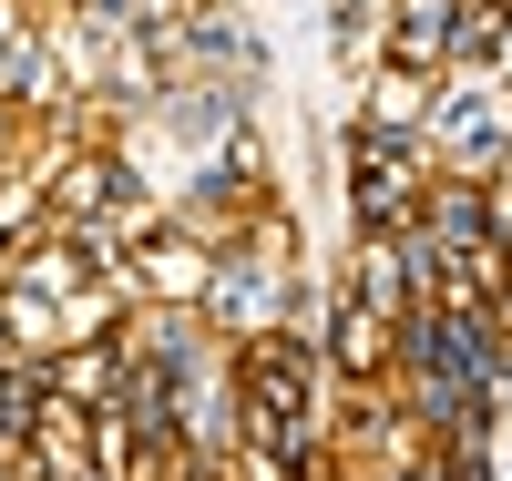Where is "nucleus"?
I'll use <instances>...</instances> for the list:
<instances>
[{"instance_id":"3","label":"nucleus","mask_w":512,"mask_h":481,"mask_svg":"<svg viewBox=\"0 0 512 481\" xmlns=\"http://www.w3.org/2000/svg\"><path fill=\"white\" fill-rule=\"evenodd\" d=\"M420 144L441 174H492L512 164V72H441L431 113H420Z\"/></svg>"},{"instance_id":"9","label":"nucleus","mask_w":512,"mask_h":481,"mask_svg":"<svg viewBox=\"0 0 512 481\" xmlns=\"http://www.w3.org/2000/svg\"><path fill=\"white\" fill-rule=\"evenodd\" d=\"M113 379H123V328H103V338H72L62 359H52V400L103 410V400H113Z\"/></svg>"},{"instance_id":"7","label":"nucleus","mask_w":512,"mask_h":481,"mask_svg":"<svg viewBox=\"0 0 512 481\" xmlns=\"http://www.w3.org/2000/svg\"><path fill=\"white\" fill-rule=\"evenodd\" d=\"M338 287H349L359 308H379V318H410V308H420V287H410V246H400V236H349V267H338Z\"/></svg>"},{"instance_id":"4","label":"nucleus","mask_w":512,"mask_h":481,"mask_svg":"<svg viewBox=\"0 0 512 481\" xmlns=\"http://www.w3.org/2000/svg\"><path fill=\"white\" fill-rule=\"evenodd\" d=\"M205 287H216V246L195 226H175V215H154L134 236V256H123V297L134 308H205Z\"/></svg>"},{"instance_id":"14","label":"nucleus","mask_w":512,"mask_h":481,"mask_svg":"<svg viewBox=\"0 0 512 481\" xmlns=\"http://www.w3.org/2000/svg\"><path fill=\"white\" fill-rule=\"evenodd\" d=\"M0 359H11V348H0Z\"/></svg>"},{"instance_id":"8","label":"nucleus","mask_w":512,"mask_h":481,"mask_svg":"<svg viewBox=\"0 0 512 481\" xmlns=\"http://www.w3.org/2000/svg\"><path fill=\"white\" fill-rule=\"evenodd\" d=\"M0 348L11 359H31V369H52L62 348H72V318H62V297H41V287H0Z\"/></svg>"},{"instance_id":"12","label":"nucleus","mask_w":512,"mask_h":481,"mask_svg":"<svg viewBox=\"0 0 512 481\" xmlns=\"http://www.w3.org/2000/svg\"><path fill=\"white\" fill-rule=\"evenodd\" d=\"M379 11H390V0H328V41H338V62H349V72L379 62Z\"/></svg>"},{"instance_id":"13","label":"nucleus","mask_w":512,"mask_h":481,"mask_svg":"<svg viewBox=\"0 0 512 481\" xmlns=\"http://www.w3.org/2000/svg\"><path fill=\"white\" fill-rule=\"evenodd\" d=\"M31 21H41V11H31V0H0V62H11V52H21V41H31Z\"/></svg>"},{"instance_id":"10","label":"nucleus","mask_w":512,"mask_h":481,"mask_svg":"<svg viewBox=\"0 0 512 481\" xmlns=\"http://www.w3.org/2000/svg\"><path fill=\"white\" fill-rule=\"evenodd\" d=\"M431 82H441V72H390V62H369L359 123H390V134H420V113H431Z\"/></svg>"},{"instance_id":"1","label":"nucleus","mask_w":512,"mask_h":481,"mask_svg":"<svg viewBox=\"0 0 512 481\" xmlns=\"http://www.w3.org/2000/svg\"><path fill=\"white\" fill-rule=\"evenodd\" d=\"M205 318H216L236 348H246V338H267V328H297V318H318L287 195H277V205H256L246 226L216 246V287H205Z\"/></svg>"},{"instance_id":"6","label":"nucleus","mask_w":512,"mask_h":481,"mask_svg":"<svg viewBox=\"0 0 512 481\" xmlns=\"http://www.w3.org/2000/svg\"><path fill=\"white\" fill-rule=\"evenodd\" d=\"M451 21H461V0H390L379 11V62L390 72H451Z\"/></svg>"},{"instance_id":"15","label":"nucleus","mask_w":512,"mask_h":481,"mask_svg":"<svg viewBox=\"0 0 512 481\" xmlns=\"http://www.w3.org/2000/svg\"><path fill=\"white\" fill-rule=\"evenodd\" d=\"M502 481H512V471H502Z\"/></svg>"},{"instance_id":"5","label":"nucleus","mask_w":512,"mask_h":481,"mask_svg":"<svg viewBox=\"0 0 512 481\" xmlns=\"http://www.w3.org/2000/svg\"><path fill=\"white\" fill-rule=\"evenodd\" d=\"M318 359H328V389H379V379H390V318H379V308H359L349 287H328Z\"/></svg>"},{"instance_id":"11","label":"nucleus","mask_w":512,"mask_h":481,"mask_svg":"<svg viewBox=\"0 0 512 481\" xmlns=\"http://www.w3.org/2000/svg\"><path fill=\"white\" fill-rule=\"evenodd\" d=\"M502 52H512V21L482 11V0H461V21H451V72H502Z\"/></svg>"},{"instance_id":"2","label":"nucleus","mask_w":512,"mask_h":481,"mask_svg":"<svg viewBox=\"0 0 512 481\" xmlns=\"http://www.w3.org/2000/svg\"><path fill=\"white\" fill-rule=\"evenodd\" d=\"M431 144L390 134V123H349L338 144V205H349V236H400L420 226V195H431Z\"/></svg>"}]
</instances>
